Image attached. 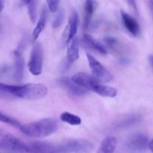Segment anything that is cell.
<instances>
[{"mask_svg": "<svg viewBox=\"0 0 153 153\" xmlns=\"http://www.w3.org/2000/svg\"><path fill=\"white\" fill-rule=\"evenodd\" d=\"M71 79L87 91H92L101 97L112 98L117 95L118 91L116 88L103 85L95 77L88 73H77L74 75Z\"/></svg>", "mask_w": 153, "mask_h": 153, "instance_id": "cell-1", "label": "cell"}, {"mask_svg": "<svg viewBox=\"0 0 153 153\" xmlns=\"http://www.w3.org/2000/svg\"><path fill=\"white\" fill-rule=\"evenodd\" d=\"M58 128L56 120L52 118H44L40 120L21 125L20 130L24 134L32 137H45L56 132Z\"/></svg>", "mask_w": 153, "mask_h": 153, "instance_id": "cell-2", "label": "cell"}, {"mask_svg": "<svg viewBox=\"0 0 153 153\" xmlns=\"http://www.w3.org/2000/svg\"><path fill=\"white\" fill-rule=\"evenodd\" d=\"M10 92L14 98L25 100H38L47 94V88L42 84H26L22 85H10Z\"/></svg>", "mask_w": 153, "mask_h": 153, "instance_id": "cell-3", "label": "cell"}, {"mask_svg": "<svg viewBox=\"0 0 153 153\" xmlns=\"http://www.w3.org/2000/svg\"><path fill=\"white\" fill-rule=\"evenodd\" d=\"M0 149L9 153H28V143L0 128Z\"/></svg>", "mask_w": 153, "mask_h": 153, "instance_id": "cell-4", "label": "cell"}, {"mask_svg": "<svg viewBox=\"0 0 153 153\" xmlns=\"http://www.w3.org/2000/svg\"><path fill=\"white\" fill-rule=\"evenodd\" d=\"M61 153H90L94 149V145L86 139L70 140L60 144Z\"/></svg>", "mask_w": 153, "mask_h": 153, "instance_id": "cell-5", "label": "cell"}, {"mask_svg": "<svg viewBox=\"0 0 153 153\" xmlns=\"http://www.w3.org/2000/svg\"><path fill=\"white\" fill-rule=\"evenodd\" d=\"M44 49L41 43H36L32 49L28 67L33 76H39L43 71Z\"/></svg>", "mask_w": 153, "mask_h": 153, "instance_id": "cell-6", "label": "cell"}, {"mask_svg": "<svg viewBox=\"0 0 153 153\" xmlns=\"http://www.w3.org/2000/svg\"><path fill=\"white\" fill-rule=\"evenodd\" d=\"M86 57L88 65L94 77H95L101 83H106L112 80V74L98 60H96L90 54H86Z\"/></svg>", "mask_w": 153, "mask_h": 153, "instance_id": "cell-7", "label": "cell"}, {"mask_svg": "<svg viewBox=\"0 0 153 153\" xmlns=\"http://www.w3.org/2000/svg\"><path fill=\"white\" fill-rule=\"evenodd\" d=\"M148 137L142 133H136L128 140L126 146L132 153H143L148 148Z\"/></svg>", "mask_w": 153, "mask_h": 153, "instance_id": "cell-8", "label": "cell"}, {"mask_svg": "<svg viewBox=\"0 0 153 153\" xmlns=\"http://www.w3.org/2000/svg\"><path fill=\"white\" fill-rule=\"evenodd\" d=\"M28 153H61L60 144L45 141H34L28 143Z\"/></svg>", "mask_w": 153, "mask_h": 153, "instance_id": "cell-9", "label": "cell"}, {"mask_svg": "<svg viewBox=\"0 0 153 153\" xmlns=\"http://www.w3.org/2000/svg\"><path fill=\"white\" fill-rule=\"evenodd\" d=\"M58 85L65 89L69 94L72 95L81 97V96L86 95L88 93V91L85 89L84 88L81 87L76 82L72 80L71 78L68 77H62L58 79Z\"/></svg>", "mask_w": 153, "mask_h": 153, "instance_id": "cell-10", "label": "cell"}, {"mask_svg": "<svg viewBox=\"0 0 153 153\" xmlns=\"http://www.w3.org/2000/svg\"><path fill=\"white\" fill-rule=\"evenodd\" d=\"M121 16L123 25L127 31L134 37H137L140 34V27L137 21L123 10H121Z\"/></svg>", "mask_w": 153, "mask_h": 153, "instance_id": "cell-11", "label": "cell"}, {"mask_svg": "<svg viewBox=\"0 0 153 153\" xmlns=\"http://www.w3.org/2000/svg\"><path fill=\"white\" fill-rule=\"evenodd\" d=\"M142 120V116L140 114H131L121 118L113 125L116 129H123L139 123Z\"/></svg>", "mask_w": 153, "mask_h": 153, "instance_id": "cell-12", "label": "cell"}, {"mask_svg": "<svg viewBox=\"0 0 153 153\" xmlns=\"http://www.w3.org/2000/svg\"><path fill=\"white\" fill-rule=\"evenodd\" d=\"M14 78L15 81L20 82L23 78L24 73V60L22 54L18 50L14 52Z\"/></svg>", "mask_w": 153, "mask_h": 153, "instance_id": "cell-13", "label": "cell"}, {"mask_svg": "<svg viewBox=\"0 0 153 153\" xmlns=\"http://www.w3.org/2000/svg\"><path fill=\"white\" fill-rule=\"evenodd\" d=\"M82 40L84 44L88 48L91 49L92 50L95 51L96 52L100 54V55H106L107 53V50H106V47L89 34H84L82 36Z\"/></svg>", "mask_w": 153, "mask_h": 153, "instance_id": "cell-14", "label": "cell"}, {"mask_svg": "<svg viewBox=\"0 0 153 153\" xmlns=\"http://www.w3.org/2000/svg\"><path fill=\"white\" fill-rule=\"evenodd\" d=\"M78 22H79V17L76 11H73L70 15L68 25L67 26L68 35L65 41L66 43H68L76 35L78 28Z\"/></svg>", "mask_w": 153, "mask_h": 153, "instance_id": "cell-15", "label": "cell"}, {"mask_svg": "<svg viewBox=\"0 0 153 153\" xmlns=\"http://www.w3.org/2000/svg\"><path fill=\"white\" fill-rule=\"evenodd\" d=\"M67 49V58L69 63H73L79 58L80 47L79 41L76 37H74L68 43Z\"/></svg>", "mask_w": 153, "mask_h": 153, "instance_id": "cell-16", "label": "cell"}, {"mask_svg": "<svg viewBox=\"0 0 153 153\" xmlns=\"http://www.w3.org/2000/svg\"><path fill=\"white\" fill-rule=\"evenodd\" d=\"M116 145V138L112 136H107L101 141L97 153H114Z\"/></svg>", "mask_w": 153, "mask_h": 153, "instance_id": "cell-17", "label": "cell"}, {"mask_svg": "<svg viewBox=\"0 0 153 153\" xmlns=\"http://www.w3.org/2000/svg\"><path fill=\"white\" fill-rule=\"evenodd\" d=\"M96 4L94 0H86L84 4V21L83 26L86 29L89 25L92 17L95 10Z\"/></svg>", "mask_w": 153, "mask_h": 153, "instance_id": "cell-18", "label": "cell"}, {"mask_svg": "<svg viewBox=\"0 0 153 153\" xmlns=\"http://www.w3.org/2000/svg\"><path fill=\"white\" fill-rule=\"evenodd\" d=\"M46 19H47V11H46V9L44 7L41 11V13H40V18H39L38 21L37 25H36L35 28H34L32 34L33 41H34V40H36L38 38L39 35H40V33L42 32V31L44 28L46 22Z\"/></svg>", "mask_w": 153, "mask_h": 153, "instance_id": "cell-19", "label": "cell"}, {"mask_svg": "<svg viewBox=\"0 0 153 153\" xmlns=\"http://www.w3.org/2000/svg\"><path fill=\"white\" fill-rule=\"evenodd\" d=\"M60 120L62 122L66 123L71 126H79L80 125L81 122H82L79 116H76V115H74L67 111L63 112L62 114H61Z\"/></svg>", "mask_w": 153, "mask_h": 153, "instance_id": "cell-20", "label": "cell"}, {"mask_svg": "<svg viewBox=\"0 0 153 153\" xmlns=\"http://www.w3.org/2000/svg\"><path fill=\"white\" fill-rule=\"evenodd\" d=\"M0 122L3 123L8 124V125L12 127H14L16 128H20L21 124L20 123L18 122L16 120L14 119V118L10 117L8 116V115L4 114L2 112L0 111Z\"/></svg>", "mask_w": 153, "mask_h": 153, "instance_id": "cell-21", "label": "cell"}, {"mask_svg": "<svg viewBox=\"0 0 153 153\" xmlns=\"http://www.w3.org/2000/svg\"><path fill=\"white\" fill-rule=\"evenodd\" d=\"M28 15L32 22H34L36 19V1L35 0H32L29 4H28Z\"/></svg>", "mask_w": 153, "mask_h": 153, "instance_id": "cell-22", "label": "cell"}, {"mask_svg": "<svg viewBox=\"0 0 153 153\" xmlns=\"http://www.w3.org/2000/svg\"><path fill=\"white\" fill-rule=\"evenodd\" d=\"M60 0H46L49 10L52 13H55L58 10Z\"/></svg>", "mask_w": 153, "mask_h": 153, "instance_id": "cell-23", "label": "cell"}, {"mask_svg": "<svg viewBox=\"0 0 153 153\" xmlns=\"http://www.w3.org/2000/svg\"><path fill=\"white\" fill-rule=\"evenodd\" d=\"M63 20H64V13L62 11H59L57 16H56L55 19L52 23V27L54 28H57L62 24Z\"/></svg>", "mask_w": 153, "mask_h": 153, "instance_id": "cell-24", "label": "cell"}, {"mask_svg": "<svg viewBox=\"0 0 153 153\" xmlns=\"http://www.w3.org/2000/svg\"><path fill=\"white\" fill-rule=\"evenodd\" d=\"M105 42H106V43L110 46V47L114 46L117 43V40L112 37H106V38L105 39Z\"/></svg>", "mask_w": 153, "mask_h": 153, "instance_id": "cell-25", "label": "cell"}, {"mask_svg": "<svg viewBox=\"0 0 153 153\" xmlns=\"http://www.w3.org/2000/svg\"><path fill=\"white\" fill-rule=\"evenodd\" d=\"M148 148L150 149V150H151V152L153 153V139H152V140H150L149 142H148Z\"/></svg>", "mask_w": 153, "mask_h": 153, "instance_id": "cell-26", "label": "cell"}, {"mask_svg": "<svg viewBox=\"0 0 153 153\" xmlns=\"http://www.w3.org/2000/svg\"><path fill=\"white\" fill-rule=\"evenodd\" d=\"M148 61L150 63V65L152 67L153 69V55H151L149 57H148Z\"/></svg>", "mask_w": 153, "mask_h": 153, "instance_id": "cell-27", "label": "cell"}, {"mask_svg": "<svg viewBox=\"0 0 153 153\" xmlns=\"http://www.w3.org/2000/svg\"><path fill=\"white\" fill-rule=\"evenodd\" d=\"M4 5V0H0V12L3 10Z\"/></svg>", "mask_w": 153, "mask_h": 153, "instance_id": "cell-28", "label": "cell"}, {"mask_svg": "<svg viewBox=\"0 0 153 153\" xmlns=\"http://www.w3.org/2000/svg\"><path fill=\"white\" fill-rule=\"evenodd\" d=\"M148 3H149V7L151 9V11L153 14V0H148Z\"/></svg>", "mask_w": 153, "mask_h": 153, "instance_id": "cell-29", "label": "cell"}, {"mask_svg": "<svg viewBox=\"0 0 153 153\" xmlns=\"http://www.w3.org/2000/svg\"><path fill=\"white\" fill-rule=\"evenodd\" d=\"M32 1V0H22V2L24 4H26V5H28Z\"/></svg>", "mask_w": 153, "mask_h": 153, "instance_id": "cell-30", "label": "cell"}]
</instances>
